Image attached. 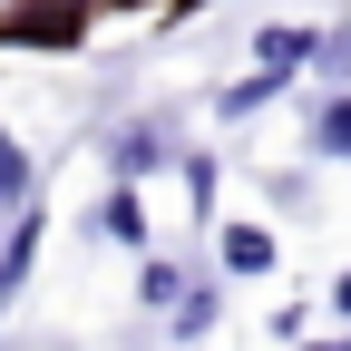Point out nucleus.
Returning <instances> with one entry per match:
<instances>
[{"instance_id":"9d476101","label":"nucleus","mask_w":351,"mask_h":351,"mask_svg":"<svg viewBox=\"0 0 351 351\" xmlns=\"http://www.w3.org/2000/svg\"><path fill=\"white\" fill-rule=\"evenodd\" d=\"M215 313H225V293H176V332H186V341L215 332Z\"/></svg>"},{"instance_id":"423d86ee","label":"nucleus","mask_w":351,"mask_h":351,"mask_svg":"<svg viewBox=\"0 0 351 351\" xmlns=\"http://www.w3.org/2000/svg\"><path fill=\"white\" fill-rule=\"evenodd\" d=\"M98 234H117V244H147V205H137V186H117V195L98 205Z\"/></svg>"},{"instance_id":"f03ea898","label":"nucleus","mask_w":351,"mask_h":351,"mask_svg":"<svg viewBox=\"0 0 351 351\" xmlns=\"http://www.w3.org/2000/svg\"><path fill=\"white\" fill-rule=\"evenodd\" d=\"M313 49H322V29H302V20H274V29L254 39V69L293 78V69H313Z\"/></svg>"},{"instance_id":"1a4fd4ad","label":"nucleus","mask_w":351,"mask_h":351,"mask_svg":"<svg viewBox=\"0 0 351 351\" xmlns=\"http://www.w3.org/2000/svg\"><path fill=\"white\" fill-rule=\"evenodd\" d=\"M313 147H322V156H351V98H332V108L313 117Z\"/></svg>"},{"instance_id":"39448f33","label":"nucleus","mask_w":351,"mask_h":351,"mask_svg":"<svg viewBox=\"0 0 351 351\" xmlns=\"http://www.w3.org/2000/svg\"><path fill=\"white\" fill-rule=\"evenodd\" d=\"M215 254H225V274H274V234H263V225H225Z\"/></svg>"},{"instance_id":"f8f14e48","label":"nucleus","mask_w":351,"mask_h":351,"mask_svg":"<svg viewBox=\"0 0 351 351\" xmlns=\"http://www.w3.org/2000/svg\"><path fill=\"white\" fill-rule=\"evenodd\" d=\"M332 302H341V313H351V274H341V283H332Z\"/></svg>"},{"instance_id":"ddd939ff","label":"nucleus","mask_w":351,"mask_h":351,"mask_svg":"<svg viewBox=\"0 0 351 351\" xmlns=\"http://www.w3.org/2000/svg\"><path fill=\"white\" fill-rule=\"evenodd\" d=\"M313 351H351V341H313Z\"/></svg>"},{"instance_id":"20e7f679","label":"nucleus","mask_w":351,"mask_h":351,"mask_svg":"<svg viewBox=\"0 0 351 351\" xmlns=\"http://www.w3.org/2000/svg\"><path fill=\"white\" fill-rule=\"evenodd\" d=\"M108 156H117V176H127V186H137V176H156V166H166V127H156V117L117 127V147H108Z\"/></svg>"},{"instance_id":"6e6552de","label":"nucleus","mask_w":351,"mask_h":351,"mask_svg":"<svg viewBox=\"0 0 351 351\" xmlns=\"http://www.w3.org/2000/svg\"><path fill=\"white\" fill-rule=\"evenodd\" d=\"M176 293H186L176 263H147V274H137V302H147V313H176Z\"/></svg>"},{"instance_id":"f257e3e1","label":"nucleus","mask_w":351,"mask_h":351,"mask_svg":"<svg viewBox=\"0 0 351 351\" xmlns=\"http://www.w3.org/2000/svg\"><path fill=\"white\" fill-rule=\"evenodd\" d=\"M78 29H88L78 0H20V10H10V39H49V49H69Z\"/></svg>"},{"instance_id":"0eeeda50","label":"nucleus","mask_w":351,"mask_h":351,"mask_svg":"<svg viewBox=\"0 0 351 351\" xmlns=\"http://www.w3.org/2000/svg\"><path fill=\"white\" fill-rule=\"evenodd\" d=\"M0 205H10V215L29 205V156L10 147V127H0Z\"/></svg>"},{"instance_id":"7ed1b4c3","label":"nucleus","mask_w":351,"mask_h":351,"mask_svg":"<svg viewBox=\"0 0 351 351\" xmlns=\"http://www.w3.org/2000/svg\"><path fill=\"white\" fill-rule=\"evenodd\" d=\"M29 263H39V215L20 205V225H10V244H0V313L20 302V283H29Z\"/></svg>"},{"instance_id":"9b49d317","label":"nucleus","mask_w":351,"mask_h":351,"mask_svg":"<svg viewBox=\"0 0 351 351\" xmlns=\"http://www.w3.org/2000/svg\"><path fill=\"white\" fill-rule=\"evenodd\" d=\"M313 59H322L332 78H351V29H332V39H322V49H313Z\"/></svg>"}]
</instances>
